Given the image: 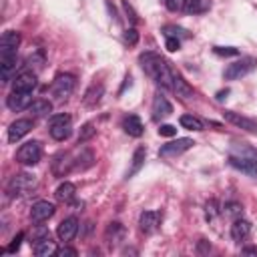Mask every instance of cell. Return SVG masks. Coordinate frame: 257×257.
<instances>
[{"mask_svg":"<svg viewBox=\"0 0 257 257\" xmlns=\"http://www.w3.org/2000/svg\"><path fill=\"white\" fill-rule=\"evenodd\" d=\"M139 62H141V66L145 68V72H147L151 78H155L157 84H161V86H165V88L171 90L175 68H173L161 54H157V52H143V54L139 56Z\"/></svg>","mask_w":257,"mask_h":257,"instance_id":"1","label":"cell"},{"mask_svg":"<svg viewBox=\"0 0 257 257\" xmlns=\"http://www.w3.org/2000/svg\"><path fill=\"white\" fill-rule=\"evenodd\" d=\"M34 187H36V177L34 175H30V173H18V175H14L10 179V183L6 187V193H8V197L16 199V197H22V195L30 193Z\"/></svg>","mask_w":257,"mask_h":257,"instance_id":"2","label":"cell"},{"mask_svg":"<svg viewBox=\"0 0 257 257\" xmlns=\"http://www.w3.org/2000/svg\"><path fill=\"white\" fill-rule=\"evenodd\" d=\"M74 84H76V78H74L72 74H68V72L56 74V78H54V82H52V86H50L52 96H54L56 100L68 98V96L72 94V90H74Z\"/></svg>","mask_w":257,"mask_h":257,"instance_id":"3","label":"cell"},{"mask_svg":"<svg viewBox=\"0 0 257 257\" xmlns=\"http://www.w3.org/2000/svg\"><path fill=\"white\" fill-rule=\"evenodd\" d=\"M72 133V120L68 114H54L50 116V137L54 141H66Z\"/></svg>","mask_w":257,"mask_h":257,"instance_id":"4","label":"cell"},{"mask_svg":"<svg viewBox=\"0 0 257 257\" xmlns=\"http://www.w3.org/2000/svg\"><path fill=\"white\" fill-rule=\"evenodd\" d=\"M255 68H257V60L251 58V56H247V58H241V60H235V62L227 64V68H225V78H227V80H237V78L249 74V72L255 70Z\"/></svg>","mask_w":257,"mask_h":257,"instance_id":"5","label":"cell"},{"mask_svg":"<svg viewBox=\"0 0 257 257\" xmlns=\"http://www.w3.org/2000/svg\"><path fill=\"white\" fill-rule=\"evenodd\" d=\"M40 155H42L40 145L36 141H28L16 151V161L22 165H36L40 161Z\"/></svg>","mask_w":257,"mask_h":257,"instance_id":"6","label":"cell"},{"mask_svg":"<svg viewBox=\"0 0 257 257\" xmlns=\"http://www.w3.org/2000/svg\"><path fill=\"white\" fill-rule=\"evenodd\" d=\"M74 167V159L70 153H58L54 155L52 163H50V171L54 177H64L70 173V169Z\"/></svg>","mask_w":257,"mask_h":257,"instance_id":"7","label":"cell"},{"mask_svg":"<svg viewBox=\"0 0 257 257\" xmlns=\"http://www.w3.org/2000/svg\"><path fill=\"white\" fill-rule=\"evenodd\" d=\"M193 145H195L193 139H177V141H171V143L163 145L161 151H159V155L161 157H179L185 151H189Z\"/></svg>","mask_w":257,"mask_h":257,"instance_id":"8","label":"cell"},{"mask_svg":"<svg viewBox=\"0 0 257 257\" xmlns=\"http://www.w3.org/2000/svg\"><path fill=\"white\" fill-rule=\"evenodd\" d=\"M52 215H54V205L48 203V201H36L30 209V221L36 223V225L48 221Z\"/></svg>","mask_w":257,"mask_h":257,"instance_id":"9","label":"cell"},{"mask_svg":"<svg viewBox=\"0 0 257 257\" xmlns=\"http://www.w3.org/2000/svg\"><path fill=\"white\" fill-rule=\"evenodd\" d=\"M32 104V92H20V90H12L6 98V106L10 110H24Z\"/></svg>","mask_w":257,"mask_h":257,"instance_id":"10","label":"cell"},{"mask_svg":"<svg viewBox=\"0 0 257 257\" xmlns=\"http://www.w3.org/2000/svg\"><path fill=\"white\" fill-rule=\"evenodd\" d=\"M32 126H34L32 118H18V120H14V122L8 126V141H10V143L20 141L24 135H28V133L32 131Z\"/></svg>","mask_w":257,"mask_h":257,"instance_id":"11","label":"cell"},{"mask_svg":"<svg viewBox=\"0 0 257 257\" xmlns=\"http://www.w3.org/2000/svg\"><path fill=\"white\" fill-rule=\"evenodd\" d=\"M76 233H78V219H76V217H66V219L58 225V229H56V235H58V239H60L62 243L72 241Z\"/></svg>","mask_w":257,"mask_h":257,"instance_id":"12","label":"cell"},{"mask_svg":"<svg viewBox=\"0 0 257 257\" xmlns=\"http://www.w3.org/2000/svg\"><path fill=\"white\" fill-rule=\"evenodd\" d=\"M223 118H225L227 122H231V124H235V126L243 128V131L257 133V122H255V120H251V118H247V116H243V114H239V112L223 110Z\"/></svg>","mask_w":257,"mask_h":257,"instance_id":"13","label":"cell"},{"mask_svg":"<svg viewBox=\"0 0 257 257\" xmlns=\"http://www.w3.org/2000/svg\"><path fill=\"white\" fill-rule=\"evenodd\" d=\"M20 46V34L16 30H6L0 38V54H16Z\"/></svg>","mask_w":257,"mask_h":257,"instance_id":"14","label":"cell"},{"mask_svg":"<svg viewBox=\"0 0 257 257\" xmlns=\"http://www.w3.org/2000/svg\"><path fill=\"white\" fill-rule=\"evenodd\" d=\"M36 88V72H20L14 80H12V90H20V92H32Z\"/></svg>","mask_w":257,"mask_h":257,"instance_id":"15","label":"cell"},{"mask_svg":"<svg viewBox=\"0 0 257 257\" xmlns=\"http://www.w3.org/2000/svg\"><path fill=\"white\" fill-rule=\"evenodd\" d=\"M229 165L253 179H257V163L251 161V159H243V157H237V155H229Z\"/></svg>","mask_w":257,"mask_h":257,"instance_id":"16","label":"cell"},{"mask_svg":"<svg viewBox=\"0 0 257 257\" xmlns=\"http://www.w3.org/2000/svg\"><path fill=\"white\" fill-rule=\"evenodd\" d=\"M161 223V213L159 211H143L141 217H139V225H141V231L145 233H153Z\"/></svg>","mask_w":257,"mask_h":257,"instance_id":"17","label":"cell"},{"mask_svg":"<svg viewBox=\"0 0 257 257\" xmlns=\"http://www.w3.org/2000/svg\"><path fill=\"white\" fill-rule=\"evenodd\" d=\"M102 94H104V86H102L100 82H92V84H90V86L86 88V92H84V98H82V102H84L86 106H96V104L100 102Z\"/></svg>","mask_w":257,"mask_h":257,"instance_id":"18","label":"cell"},{"mask_svg":"<svg viewBox=\"0 0 257 257\" xmlns=\"http://www.w3.org/2000/svg\"><path fill=\"white\" fill-rule=\"evenodd\" d=\"M173 112V104L165 98V96H157L153 100V118L159 120V118H165Z\"/></svg>","mask_w":257,"mask_h":257,"instance_id":"19","label":"cell"},{"mask_svg":"<svg viewBox=\"0 0 257 257\" xmlns=\"http://www.w3.org/2000/svg\"><path fill=\"white\" fill-rule=\"evenodd\" d=\"M122 128H124V133L126 135H131V137H141L143 135V122H141V118L137 116V114H126L124 118H122Z\"/></svg>","mask_w":257,"mask_h":257,"instance_id":"20","label":"cell"},{"mask_svg":"<svg viewBox=\"0 0 257 257\" xmlns=\"http://www.w3.org/2000/svg\"><path fill=\"white\" fill-rule=\"evenodd\" d=\"M249 233H251V223H249L247 219L237 217V219L233 221V225H231V237H233L235 241H243Z\"/></svg>","mask_w":257,"mask_h":257,"instance_id":"21","label":"cell"},{"mask_svg":"<svg viewBox=\"0 0 257 257\" xmlns=\"http://www.w3.org/2000/svg\"><path fill=\"white\" fill-rule=\"evenodd\" d=\"M171 90L177 94V96H181V98H191L193 96V88L183 80V76L175 70V74H173V86H171Z\"/></svg>","mask_w":257,"mask_h":257,"instance_id":"22","label":"cell"},{"mask_svg":"<svg viewBox=\"0 0 257 257\" xmlns=\"http://www.w3.org/2000/svg\"><path fill=\"white\" fill-rule=\"evenodd\" d=\"M0 70L4 82H8L10 74L16 70V54H0Z\"/></svg>","mask_w":257,"mask_h":257,"instance_id":"23","label":"cell"},{"mask_svg":"<svg viewBox=\"0 0 257 257\" xmlns=\"http://www.w3.org/2000/svg\"><path fill=\"white\" fill-rule=\"evenodd\" d=\"M28 108H30V112H32L34 116H50V114H52V102L46 100V98H36V100H32V104H30Z\"/></svg>","mask_w":257,"mask_h":257,"instance_id":"24","label":"cell"},{"mask_svg":"<svg viewBox=\"0 0 257 257\" xmlns=\"http://www.w3.org/2000/svg\"><path fill=\"white\" fill-rule=\"evenodd\" d=\"M74 193H76V187H74L70 181H64V183H60V185L56 187L54 197H56L58 201H62V203H68V201L74 199Z\"/></svg>","mask_w":257,"mask_h":257,"instance_id":"25","label":"cell"},{"mask_svg":"<svg viewBox=\"0 0 257 257\" xmlns=\"http://www.w3.org/2000/svg\"><path fill=\"white\" fill-rule=\"evenodd\" d=\"M145 159H147V149L145 147H139L133 155V163H131V169L126 171V179H131L133 175H137L141 171V167L145 165Z\"/></svg>","mask_w":257,"mask_h":257,"instance_id":"26","label":"cell"},{"mask_svg":"<svg viewBox=\"0 0 257 257\" xmlns=\"http://www.w3.org/2000/svg\"><path fill=\"white\" fill-rule=\"evenodd\" d=\"M122 233H124V229H122V225H120L118 221H114V223H110V225L106 227V233H104V239H106V243H108V245H114V243H118V241H120V237H122Z\"/></svg>","mask_w":257,"mask_h":257,"instance_id":"27","label":"cell"},{"mask_svg":"<svg viewBox=\"0 0 257 257\" xmlns=\"http://www.w3.org/2000/svg\"><path fill=\"white\" fill-rule=\"evenodd\" d=\"M92 163H94V155H92L88 149H80V153H78L76 159H74V169L84 171V169L92 167Z\"/></svg>","mask_w":257,"mask_h":257,"instance_id":"28","label":"cell"},{"mask_svg":"<svg viewBox=\"0 0 257 257\" xmlns=\"http://www.w3.org/2000/svg\"><path fill=\"white\" fill-rule=\"evenodd\" d=\"M231 155H237V157H243V159H251L257 163V149L249 147L247 143H241V145H233L231 149Z\"/></svg>","mask_w":257,"mask_h":257,"instance_id":"29","label":"cell"},{"mask_svg":"<svg viewBox=\"0 0 257 257\" xmlns=\"http://www.w3.org/2000/svg\"><path fill=\"white\" fill-rule=\"evenodd\" d=\"M211 2L209 0H185L183 4V10L189 12V14H199V12H205L209 10Z\"/></svg>","mask_w":257,"mask_h":257,"instance_id":"30","label":"cell"},{"mask_svg":"<svg viewBox=\"0 0 257 257\" xmlns=\"http://www.w3.org/2000/svg\"><path fill=\"white\" fill-rule=\"evenodd\" d=\"M34 253H36L38 257H48V255L56 253V247H54L52 237H50V239H44V241L34 243Z\"/></svg>","mask_w":257,"mask_h":257,"instance_id":"31","label":"cell"},{"mask_svg":"<svg viewBox=\"0 0 257 257\" xmlns=\"http://www.w3.org/2000/svg\"><path fill=\"white\" fill-rule=\"evenodd\" d=\"M179 122H181L183 128H189V131H203V120L197 118V116H193V114H183V116L179 118Z\"/></svg>","mask_w":257,"mask_h":257,"instance_id":"32","label":"cell"},{"mask_svg":"<svg viewBox=\"0 0 257 257\" xmlns=\"http://www.w3.org/2000/svg\"><path fill=\"white\" fill-rule=\"evenodd\" d=\"M26 64H28L30 68H34V72L42 70V68H44V52H42V50H36V52H32V54L28 56Z\"/></svg>","mask_w":257,"mask_h":257,"instance_id":"33","label":"cell"},{"mask_svg":"<svg viewBox=\"0 0 257 257\" xmlns=\"http://www.w3.org/2000/svg\"><path fill=\"white\" fill-rule=\"evenodd\" d=\"M94 133H96L94 124H92V122H86V124L80 128V133H78V143H84V141H88V139H90Z\"/></svg>","mask_w":257,"mask_h":257,"instance_id":"34","label":"cell"},{"mask_svg":"<svg viewBox=\"0 0 257 257\" xmlns=\"http://www.w3.org/2000/svg\"><path fill=\"white\" fill-rule=\"evenodd\" d=\"M163 32L167 34V36H173V38H179V36H183V38H187L189 36V32L187 30H183V28H179V26H165L163 28Z\"/></svg>","mask_w":257,"mask_h":257,"instance_id":"35","label":"cell"},{"mask_svg":"<svg viewBox=\"0 0 257 257\" xmlns=\"http://www.w3.org/2000/svg\"><path fill=\"white\" fill-rule=\"evenodd\" d=\"M44 239H50V231H48L46 227L38 225V227L34 229V233H32V241L38 243V241H44Z\"/></svg>","mask_w":257,"mask_h":257,"instance_id":"36","label":"cell"},{"mask_svg":"<svg viewBox=\"0 0 257 257\" xmlns=\"http://www.w3.org/2000/svg\"><path fill=\"white\" fill-rule=\"evenodd\" d=\"M241 211H243V207L239 203H225V207H223V213L225 215H231V217H239Z\"/></svg>","mask_w":257,"mask_h":257,"instance_id":"37","label":"cell"},{"mask_svg":"<svg viewBox=\"0 0 257 257\" xmlns=\"http://www.w3.org/2000/svg\"><path fill=\"white\" fill-rule=\"evenodd\" d=\"M213 52L219 54V56H237L239 54V50L233 48V46H215Z\"/></svg>","mask_w":257,"mask_h":257,"instance_id":"38","label":"cell"},{"mask_svg":"<svg viewBox=\"0 0 257 257\" xmlns=\"http://www.w3.org/2000/svg\"><path fill=\"white\" fill-rule=\"evenodd\" d=\"M122 36H124V42H126V44H131V46H135V44L139 42V32H137L135 28H126Z\"/></svg>","mask_w":257,"mask_h":257,"instance_id":"39","label":"cell"},{"mask_svg":"<svg viewBox=\"0 0 257 257\" xmlns=\"http://www.w3.org/2000/svg\"><path fill=\"white\" fill-rule=\"evenodd\" d=\"M205 217H207L209 221H213V219L217 217V203H215V201H209V203L205 205Z\"/></svg>","mask_w":257,"mask_h":257,"instance_id":"40","label":"cell"},{"mask_svg":"<svg viewBox=\"0 0 257 257\" xmlns=\"http://www.w3.org/2000/svg\"><path fill=\"white\" fill-rule=\"evenodd\" d=\"M159 135L161 137H175L177 135V126H173V124H161L159 126Z\"/></svg>","mask_w":257,"mask_h":257,"instance_id":"41","label":"cell"},{"mask_svg":"<svg viewBox=\"0 0 257 257\" xmlns=\"http://www.w3.org/2000/svg\"><path fill=\"white\" fill-rule=\"evenodd\" d=\"M165 48H167V50H171V52H175V50H179V48H181V40H179V38H173V36H167Z\"/></svg>","mask_w":257,"mask_h":257,"instance_id":"42","label":"cell"},{"mask_svg":"<svg viewBox=\"0 0 257 257\" xmlns=\"http://www.w3.org/2000/svg\"><path fill=\"white\" fill-rule=\"evenodd\" d=\"M54 255H58V257H76V249H72V247H60V249H56Z\"/></svg>","mask_w":257,"mask_h":257,"instance_id":"43","label":"cell"},{"mask_svg":"<svg viewBox=\"0 0 257 257\" xmlns=\"http://www.w3.org/2000/svg\"><path fill=\"white\" fill-rule=\"evenodd\" d=\"M22 237H24V233H18L14 239H12V243L8 245V253H14V251H18V247H20V241H22Z\"/></svg>","mask_w":257,"mask_h":257,"instance_id":"44","label":"cell"},{"mask_svg":"<svg viewBox=\"0 0 257 257\" xmlns=\"http://www.w3.org/2000/svg\"><path fill=\"white\" fill-rule=\"evenodd\" d=\"M209 251H211V243L205 241V239H201V241L197 243V253H199V255H205V253H209Z\"/></svg>","mask_w":257,"mask_h":257,"instance_id":"45","label":"cell"},{"mask_svg":"<svg viewBox=\"0 0 257 257\" xmlns=\"http://www.w3.org/2000/svg\"><path fill=\"white\" fill-rule=\"evenodd\" d=\"M165 4H167V8H169V10H177V4H175V0H165Z\"/></svg>","mask_w":257,"mask_h":257,"instance_id":"46","label":"cell"},{"mask_svg":"<svg viewBox=\"0 0 257 257\" xmlns=\"http://www.w3.org/2000/svg\"><path fill=\"white\" fill-rule=\"evenodd\" d=\"M243 253H247V255H257V249H255V247H247V249H243Z\"/></svg>","mask_w":257,"mask_h":257,"instance_id":"47","label":"cell"}]
</instances>
